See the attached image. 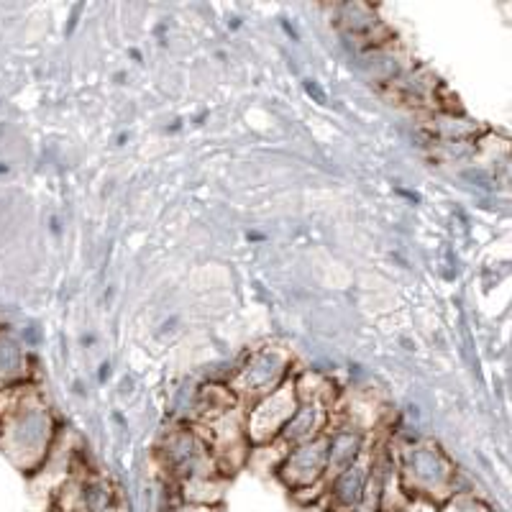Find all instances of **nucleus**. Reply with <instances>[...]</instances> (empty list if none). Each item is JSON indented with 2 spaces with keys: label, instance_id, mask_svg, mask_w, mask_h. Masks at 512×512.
<instances>
[{
  "label": "nucleus",
  "instance_id": "7ed1b4c3",
  "mask_svg": "<svg viewBox=\"0 0 512 512\" xmlns=\"http://www.w3.org/2000/svg\"><path fill=\"white\" fill-rule=\"evenodd\" d=\"M180 512H213V510H210L208 505H192V507H185V510H180Z\"/></svg>",
  "mask_w": 512,
  "mask_h": 512
},
{
  "label": "nucleus",
  "instance_id": "f03ea898",
  "mask_svg": "<svg viewBox=\"0 0 512 512\" xmlns=\"http://www.w3.org/2000/svg\"><path fill=\"white\" fill-rule=\"evenodd\" d=\"M111 377V364L105 361V364H100V372H98V379L100 382H105V379Z\"/></svg>",
  "mask_w": 512,
  "mask_h": 512
},
{
  "label": "nucleus",
  "instance_id": "39448f33",
  "mask_svg": "<svg viewBox=\"0 0 512 512\" xmlns=\"http://www.w3.org/2000/svg\"><path fill=\"white\" fill-rule=\"evenodd\" d=\"M128 141V134H118V146H123Z\"/></svg>",
  "mask_w": 512,
  "mask_h": 512
},
{
  "label": "nucleus",
  "instance_id": "0eeeda50",
  "mask_svg": "<svg viewBox=\"0 0 512 512\" xmlns=\"http://www.w3.org/2000/svg\"><path fill=\"white\" fill-rule=\"evenodd\" d=\"M6 172H8V167L3 162H0V175H6Z\"/></svg>",
  "mask_w": 512,
  "mask_h": 512
},
{
  "label": "nucleus",
  "instance_id": "20e7f679",
  "mask_svg": "<svg viewBox=\"0 0 512 512\" xmlns=\"http://www.w3.org/2000/svg\"><path fill=\"white\" fill-rule=\"evenodd\" d=\"M282 29H285L287 31V34H290L292 36V39H300V36H297V31H295V26H292V24H287V21H282Z\"/></svg>",
  "mask_w": 512,
  "mask_h": 512
},
{
  "label": "nucleus",
  "instance_id": "f257e3e1",
  "mask_svg": "<svg viewBox=\"0 0 512 512\" xmlns=\"http://www.w3.org/2000/svg\"><path fill=\"white\" fill-rule=\"evenodd\" d=\"M303 88H305V93H308L310 98L315 100V103H320V105H326V103H328L326 90L320 88V85H318V82H315V80H305V82H303Z\"/></svg>",
  "mask_w": 512,
  "mask_h": 512
},
{
  "label": "nucleus",
  "instance_id": "423d86ee",
  "mask_svg": "<svg viewBox=\"0 0 512 512\" xmlns=\"http://www.w3.org/2000/svg\"><path fill=\"white\" fill-rule=\"evenodd\" d=\"M52 233H59V221H57V218H52Z\"/></svg>",
  "mask_w": 512,
  "mask_h": 512
}]
</instances>
